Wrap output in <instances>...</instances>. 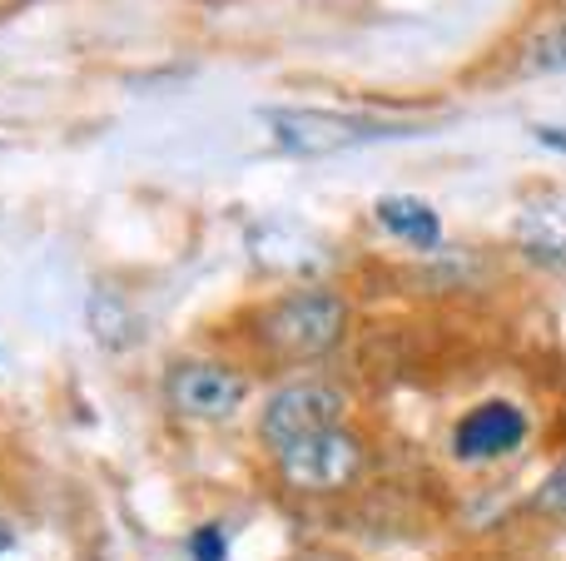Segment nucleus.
Instances as JSON below:
<instances>
[{"label": "nucleus", "mask_w": 566, "mask_h": 561, "mask_svg": "<svg viewBox=\"0 0 566 561\" xmlns=\"http://www.w3.org/2000/svg\"><path fill=\"white\" fill-rule=\"evenodd\" d=\"M189 561H229V532L219 522H205L189 537Z\"/></svg>", "instance_id": "nucleus-11"}, {"label": "nucleus", "mask_w": 566, "mask_h": 561, "mask_svg": "<svg viewBox=\"0 0 566 561\" xmlns=\"http://www.w3.org/2000/svg\"><path fill=\"white\" fill-rule=\"evenodd\" d=\"M537 512H552V517H566V457L547 473V483L537 487Z\"/></svg>", "instance_id": "nucleus-12"}, {"label": "nucleus", "mask_w": 566, "mask_h": 561, "mask_svg": "<svg viewBox=\"0 0 566 561\" xmlns=\"http://www.w3.org/2000/svg\"><path fill=\"white\" fill-rule=\"evenodd\" d=\"M373 214H378V224L388 229L392 239H402V244H412V248H438L442 244V219L428 199L388 194V199H378Z\"/></svg>", "instance_id": "nucleus-7"}, {"label": "nucleus", "mask_w": 566, "mask_h": 561, "mask_svg": "<svg viewBox=\"0 0 566 561\" xmlns=\"http://www.w3.org/2000/svg\"><path fill=\"white\" fill-rule=\"evenodd\" d=\"M348 413V393L328 378H293L269 393L264 413H259V443L269 453H283V447L303 443L313 433H328V427L343 423Z\"/></svg>", "instance_id": "nucleus-4"}, {"label": "nucleus", "mask_w": 566, "mask_h": 561, "mask_svg": "<svg viewBox=\"0 0 566 561\" xmlns=\"http://www.w3.org/2000/svg\"><path fill=\"white\" fill-rule=\"evenodd\" d=\"M165 403L185 423H229L249 403V373L219 358H179L165 373Z\"/></svg>", "instance_id": "nucleus-5"}, {"label": "nucleus", "mask_w": 566, "mask_h": 561, "mask_svg": "<svg viewBox=\"0 0 566 561\" xmlns=\"http://www.w3.org/2000/svg\"><path fill=\"white\" fill-rule=\"evenodd\" d=\"M527 443V413L507 398H492V403L472 407L468 417L452 433V453L468 457V463H492V457H507Z\"/></svg>", "instance_id": "nucleus-6"}, {"label": "nucleus", "mask_w": 566, "mask_h": 561, "mask_svg": "<svg viewBox=\"0 0 566 561\" xmlns=\"http://www.w3.org/2000/svg\"><path fill=\"white\" fill-rule=\"evenodd\" d=\"M537 139L552 149H566V125H537Z\"/></svg>", "instance_id": "nucleus-13"}, {"label": "nucleus", "mask_w": 566, "mask_h": 561, "mask_svg": "<svg viewBox=\"0 0 566 561\" xmlns=\"http://www.w3.org/2000/svg\"><path fill=\"white\" fill-rule=\"evenodd\" d=\"M90 334H95V343L109 348V353H125L139 338L135 308H129V298L119 294V288H95V294H90Z\"/></svg>", "instance_id": "nucleus-8"}, {"label": "nucleus", "mask_w": 566, "mask_h": 561, "mask_svg": "<svg viewBox=\"0 0 566 561\" xmlns=\"http://www.w3.org/2000/svg\"><path fill=\"white\" fill-rule=\"evenodd\" d=\"M15 542H20V537H15V527H10L6 517H0V557H10V552H15Z\"/></svg>", "instance_id": "nucleus-14"}, {"label": "nucleus", "mask_w": 566, "mask_h": 561, "mask_svg": "<svg viewBox=\"0 0 566 561\" xmlns=\"http://www.w3.org/2000/svg\"><path fill=\"white\" fill-rule=\"evenodd\" d=\"M363 463H368V447H363V437L343 423L274 453L279 483L289 487V493H303V497H328V493L353 487L363 473Z\"/></svg>", "instance_id": "nucleus-3"}, {"label": "nucleus", "mask_w": 566, "mask_h": 561, "mask_svg": "<svg viewBox=\"0 0 566 561\" xmlns=\"http://www.w3.org/2000/svg\"><path fill=\"white\" fill-rule=\"evenodd\" d=\"M264 125L279 149L303 155V159H323V155H343V149H358V145H378V139L418 135L408 125L343 115V109H318V105H274V109H264Z\"/></svg>", "instance_id": "nucleus-2"}, {"label": "nucleus", "mask_w": 566, "mask_h": 561, "mask_svg": "<svg viewBox=\"0 0 566 561\" xmlns=\"http://www.w3.org/2000/svg\"><path fill=\"white\" fill-rule=\"evenodd\" d=\"M522 65H527L532 75H566V15L552 20V25H542L537 35L527 40Z\"/></svg>", "instance_id": "nucleus-10"}, {"label": "nucleus", "mask_w": 566, "mask_h": 561, "mask_svg": "<svg viewBox=\"0 0 566 561\" xmlns=\"http://www.w3.org/2000/svg\"><path fill=\"white\" fill-rule=\"evenodd\" d=\"M517 244H522V254H527L532 264L566 268V229L552 224V219H522Z\"/></svg>", "instance_id": "nucleus-9"}, {"label": "nucleus", "mask_w": 566, "mask_h": 561, "mask_svg": "<svg viewBox=\"0 0 566 561\" xmlns=\"http://www.w3.org/2000/svg\"><path fill=\"white\" fill-rule=\"evenodd\" d=\"M348 334V304L333 288H293L254 318V338L279 363H318Z\"/></svg>", "instance_id": "nucleus-1"}]
</instances>
